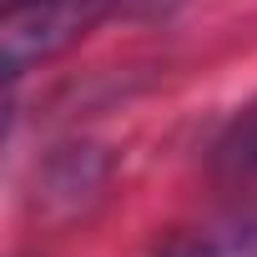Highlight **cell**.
<instances>
[{
  "label": "cell",
  "instance_id": "1",
  "mask_svg": "<svg viewBox=\"0 0 257 257\" xmlns=\"http://www.w3.org/2000/svg\"><path fill=\"white\" fill-rule=\"evenodd\" d=\"M111 6L101 0H6L0 16V51H6V76L21 81L26 71L56 61L71 51Z\"/></svg>",
  "mask_w": 257,
  "mask_h": 257
},
{
  "label": "cell",
  "instance_id": "2",
  "mask_svg": "<svg viewBox=\"0 0 257 257\" xmlns=\"http://www.w3.org/2000/svg\"><path fill=\"white\" fill-rule=\"evenodd\" d=\"M106 187V157L96 147H66L51 157L46 177H41V202L46 207H61L66 217L81 212L96 192Z\"/></svg>",
  "mask_w": 257,
  "mask_h": 257
},
{
  "label": "cell",
  "instance_id": "3",
  "mask_svg": "<svg viewBox=\"0 0 257 257\" xmlns=\"http://www.w3.org/2000/svg\"><path fill=\"white\" fill-rule=\"evenodd\" d=\"M207 167H212V177H222L232 187L257 182V96L227 116V126L217 132V142L207 152Z\"/></svg>",
  "mask_w": 257,
  "mask_h": 257
},
{
  "label": "cell",
  "instance_id": "4",
  "mask_svg": "<svg viewBox=\"0 0 257 257\" xmlns=\"http://www.w3.org/2000/svg\"><path fill=\"white\" fill-rule=\"evenodd\" d=\"M157 257H257V217L247 212V217L187 227L167 247H157Z\"/></svg>",
  "mask_w": 257,
  "mask_h": 257
},
{
  "label": "cell",
  "instance_id": "5",
  "mask_svg": "<svg viewBox=\"0 0 257 257\" xmlns=\"http://www.w3.org/2000/svg\"><path fill=\"white\" fill-rule=\"evenodd\" d=\"M101 6H121V0H101Z\"/></svg>",
  "mask_w": 257,
  "mask_h": 257
}]
</instances>
